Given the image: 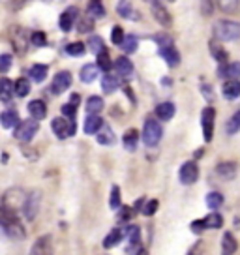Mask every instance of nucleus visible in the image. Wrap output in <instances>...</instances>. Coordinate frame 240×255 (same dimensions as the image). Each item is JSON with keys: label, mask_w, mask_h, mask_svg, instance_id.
<instances>
[{"label": "nucleus", "mask_w": 240, "mask_h": 255, "mask_svg": "<svg viewBox=\"0 0 240 255\" xmlns=\"http://www.w3.org/2000/svg\"><path fill=\"white\" fill-rule=\"evenodd\" d=\"M214 38L220 41H235L240 38V23L231 19H220L214 23Z\"/></svg>", "instance_id": "obj_1"}, {"label": "nucleus", "mask_w": 240, "mask_h": 255, "mask_svg": "<svg viewBox=\"0 0 240 255\" xmlns=\"http://www.w3.org/2000/svg\"><path fill=\"white\" fill-rule=\"evenodd\" d=\"M0 229H2L4 235H8L9 239H13V240H21V239H24V235H26L24 227L19 223V220H17L15 216L0 214Z\"/></svg>", "instance_id": "obj_2"}, {"label": "nucleus", "mask_w": 240, "mask_h": 255, "mask_svg": "<svg viewBox=\"0 0 240 255\" xmlns=\"http://www.w3.org/2000/svg\"><path fill=\"white\" fill-rule=\"evenodd\" d=\"M161 135H163V129H161L160 122L148 117L143 126V143L146 146H156L161 141Z\"/></svg>", "instance_id": "obj_3"}, {"label": "nucleus", "mask_w": 240, "mask_h": 255, "mask_svg": "<svg viewBox=\"0 0 240 255\" xmlns=\"http://www.w3.org/2000/svg\"><path fill=\"white\" fill-rule=\"evenodd\" d=\"M51 128H53V133L58 139H68V137L75 135V131H77L75 120H68V119H53Z\"/></svg>", "instance_id": "obj_4"}, {"label": "nucleus", "mask_w": 240, "mask_h": 255, "mask_svg": "<svg viewBox=\"0 0 240 255\" xmlns=\"http://www.w3.org/2000/svg\"><path fill=\"white\" fill-rule=\"evenodd\" d=\"M214 120H216L214 107H205L201 113V126H203V139L207 143H210L214 137Z\"/></svg>", "instance_id": "obj_5"}, {"label": "nucleus", "mask_w": 240, "mask_h": 255, "mask_svg": "<svg viewBox=\"0 0 240 255\" xmlns=\"http://www.w3.org/2000/svg\"><path fill=\"white\" fill-rule=\"evenodd\" d=\"M38 129H40V124L36 122V120L28 119V120H23V124H19L15 128V137L19 141H23V143H28V141H32V137L38 133Z\"/></svg>", "instance_id": "obj_6"}, {"label": "nucleus", "mask_w": 240, "mask_h": 255, "mask_svg": "<svg viewBox=\"0 0 240 255\" xmlns=\"http://www.w3.org/2000/svg\"><path fill=\"white\" fill-rule=\"evenodd\" d=\"M72 87V73L70 72H58L55 75V79L51 83V94H62L68 88Z\"/></svg>", "instance_id": "obj_7"}, {"label": "nucleus", "mask_w": 240, "mask_h": 255, "mask_svg": "<svg viewBox=\"0 0 240 255\" xmlns=\"http://www.w3.org/2000/svg\"><path fill=\"white\" fill-rule=\"evenodd\" d=\"M197 176H199V167L193 161H186L184 165L180 167V171H178V180L184 184V186L193 184L197 180Z\"/></svg>", "instance_id": "obj_8"}, {"label": "nucleus", "mask_w": 240, "mask_h": 255, "mask_svg": "<svg viewBox=\"0 0 240 255\" xmlns=\"http://www.w3.org/2000/svg\"><path fill=\"white\" fill-rule=\"evenodd\" d=\"M30 255H53V242H51V237L49 235H43L32 244V250H30Z\"/></svg>", "instance_id": "obj_9"}, {"label": "nucleus", "mask_w": 240, "mask_h": 255, "mask_svg": "<svg viewBox=\"0 0 240 255\" xmlns=\"http://www.w3.org/2000/svg\"><path fill=\"white\" fill-rule=\"evenodd\" d=\"M38 207H40V191H32L28 197H24L23 212L28 220H34V216L38 212Z\"/></svg>", "instance_id": "obj_10"}, {"label": "nucleus", "mask_w": 240, "mask_h": 255, "mask_svg": "<svg viewBox=\"0 0 240 255\" xmlns=\"http://www.w3.org/2000/svg\"><path fill=\"white\" fill-rule=\"evenodd\" d=\"M26 38H28L26 32H24L23 28H19V26H13L11 32H9V40H11L17 53H24V51H26V43H28Z\"/></svg>", "instance_id": "obj_11"}, {"label": "nucleus", "mask_w": 240, "mask_h": 255, "mask_svg": "<svg viewBox=\"0 0 240 255\" xmlns=\"http://www.w3.org/2000/svg\"><path fill=\"white\" fill-rule=\"evenodd\" d=\"M150 8H152L154 19H156L161 26L169 28V26H171V13L167 11V8H165L161 2H152V4H150Z\"/></svg>", "instance_id": "obj_12"}, {"label": "nucleus", "mask_w": 240, "mask_h": 255, "mask_svg": "<svg viewBox=\"0 0 240 255\" xmlns=\"http://www.w3.org/2000/svg\"><path fill=\"white\" fill-rule=\"evenodd\" d=\"M218 75L222 79L237 81V77H240V62H231V64H222L218 68Z\"/></svg>", "instance_id": "obj_13"}, {"label": "nucleus", "mask_w": 240, "mask_h": 255, "mask_svg": "<svg viewBox=\"0 0 240 255\" xmlns=\"http://www.w3.org/2000/svg\"><path fill=\"white\" fill-rule=\"evenodd\" d=\"M115 70H117V73H119L120 77L129 79L133 75V64H131V60H129L128 56H120V58H117V62H115Z\"/></svg>", "instance_id": "obj_14"}, {"label": "nucleus", "mask_w": 240, "mask_h": 255, "mask_svg": "<svg viewBox=\"0 0 240 255\" xmlns=\"http://www.w3.org/2000/svg\"><path fill=\"white\" fill-rule=\"evenodd\" d=\"M160 56L169 64V66H171V68H175V66L180 64V53L175 49V45H165V47H160Z\"/></svg>", "instance_id": "obj_15"}, {"label": "nucleus", "mask_w": 240, "mask_h": 255, "mask_svg": "<svg viewBox=\"0 0 240 255\" xmlns=\"http://www.w3.org/2000/svg\"><path fill=\"white\" fill-rule=\"evenodd\" d=\"M75 19H77V9H75V8H68L66 11H62V13H60V19H58L60 30H64V32L72 30Z\"/></svg>", "instance_id": "obj_16"}, {"label": "nucleus", "mask_w": 240, "mask_h": 255, "mask_svg": "<svg viewBox=\"0 0 240 255\" xmlns=\"http://www.w3.org/2000/svg\"><path fill=\"white\" fill-rule=\"evenodd\" d=\"M28 113H30L32 120L40 122L41 119H45V117H47V105L43 104L41 100H32V102L28 104Z\"/></svg>", "instance_id": "obj_17"}, {"label": "nucleus", "mask_w": 240, "mask_h": 255, "mask_svg": "<svg viewBox=\"0 0 240 255\" xmlns=\"http://www.w3.org/2000/svg\"><path fill=\"white\" fill-rule=\"evenodd\" d=\"M216 173L222 176L224 180H233V178L237 176V165H235L233 161H222V163H218Z\"/></svg>", "instance_id": "obj_18"}, {"label": "nucleus", "mask_w": 240, "mask_h": 255, "mask_svg": "<svg viewBox=\"0 0 240 255\" xmlns=\"http://www.w3.org/2000/svg\"><path fill=\"white\" fill-rule=\"evenodd\" d=\"M0 124H2L4 129H11V128L19 126V115H17V111L8 109V111L2 113V115H0Z\"/></svg>", "instance_id": "obj_19"}, {"label": "nucleus", "mask_w": 240, "mask_h": 255, "mask_svg": "<svg viewBox=\"0 0 240 255\" xmlns=\"http://www.w3.org/2000/svg\"><path fill=\"white\" fill-rule=\"evenodd\" d=\"M239 248V242L233 237V233H225L222 237V255H235Z\"/></svg>", "instance_id": "obj_20"}, {"label": "nucleus", "mask_w": 240, "mask_h": 255, "mask_svg": "<svg viewBox=\"0 0 240 255\" xmlns=\"http://www.w3.org/2000/svg\"><path fill=\"white\" fill-rule=\"evenodd\" d=\"M11 98H13V83L8 77H2L0 79V102L9 104Z\"/></svg>", "instance_id": "obj_21"}, {"label": "nucleus", "mask_w": 240, "mask_h": 255, "mask_svg": "<svg viewBox=\"0 0 240 255\" xmlns=\"http://www.w3.org/2000/svg\"><path fill=\"white\" fill-rule=\"evenodd\" d=\"M102 126H104V120L100 119L98 115H90V117L85 120V133L94 135V133H98V131L102 129Z\"/></svg>", "instance_id": "obj_22"}, {"label": "nucleus", "mask_w": 240, "mask_h": 255, "mask_svg": "<svg viewBox=\"0 0 240 255\" xmlns=\"http://www.w3.org/2000/svg\"><path fill=\"white\" fill-rule=\"evenodd\" d=\"M156 117L160 120H171L175 117V104H171V102H163L156 107Z\"/></svg>", "instance_id": "obj_23"}, {"label": "nucleus", "mask_w": 240, "mask_h": 255, "mask_svg": "<svg viewBox=\"0 0 240 255\" xmlns=\"http://www.w3.org/2000/svg\"><path fill=\"white\" fill-rule=\"evenodd\" d=\"M122 143H124V148L129 152H133L137 148V143H139V131L137 129H128L126 133H124V137H122Z\"/></svg>", "instance_id": "obj_24"}, {"label": "nucleus", "mask_w": 240, "mask_h": 255, "mask_svg": "<svg viewBox=\"0 0 240 255\" xmlns=\"http://www.w3.org/2000/svg\"><path fill=\"white\" fill-rule=\"evenodd\" d=\"M222 92L227 100H237L240 96V81H225Z\"/></svg>", "instance_id": "obj_25"}, {"label": "nucleus", "mask_w": 240, "mask_h": 255, "mask_svg": "<svg viewBox=\"0 0 240 255\" xmlns=\"http://www.w3.org/2000/svg\"><path fill=\"white\" fill-rule=\"evenodd\" d=\"M47 72H49V68L45 66V64H34L28 73H30V79L32 81H36V83H43L45 77H47Z\"/></svg>", "instance_id": "obj_26"}, {"label": "nucleus", "mask_w": 240, "mask_h": 255, "mask_svg": "<svg viewBox=\"0 0 240 255\" xmlns=\"http://www.w3.org/2000/svg\"><path fill=\"white\" fill-rule=\"evenodd\" d=\"M117 11H119L120 17H124V19H129V21H133V19H139L137 11L131 8V4H129V2H119V4H117Z\"/></svg>", "instance_id": "obj_27"}, {"label": "nucleus", "mask_w": 240, "mask_h": 255, "mask_svg": "<svg viewBox=\"0 0 240 255\" xmlns=\"http://www.w3.org/2000/svg\"><path fill=\"white\" fill-rule=\"evenodd\" d=\"M13 94H17L19 98H24V96L30 94V81L26 77H19L13 83Z\"/></svg>", "instance_id": "obj_28"}, {"label": "nucleus", "mask_w": 240, "mask_h": 255, "mask_svg": "<svg viewBox=\"0 0 240 255\" xmlns=\"http://www.w3.org/2000/svg\"><path fill=\"white\" fill-rule=\"evenodd\" d=\"M122 239H124V231L122 229H113L107 237L104 239V248H115L117 244H120L122 242Z\"/></svg>", "instance_id": "obj_29"}, {"label": "nucleus", "mask_w": 240, "mask_h": 255, "mask_svg": "<svg viewBox=\"0 0 240 255\" xmlns=\"http://www.w3.org/2000/svg\"><path fill=\"white\" fill-rule=\"evenodd\" d=\"M79 77H81L83 83H92V81H96V77H98L96 64H87V66H83Z\"/></svg>", "instance_id": "obj_30"}, {"label": "nucleus", "mask_w": 240, "mask_h": 255, "mask_svg": "<svg viewBox=\"0 0 240 255\" xmlns=\"http://www.w3.org/2000/svg\"><path fill=\"white\" fill-rule=\"evenodd\" d=\"M102 88H104L105 94H113L119 88V79L115 75H111V73H105L104 77H102Z\"/></svg>", "instance_id": "obj_31"}, {"label": "nucleus", "mask_w": 240, "mask_h": 255, "mask_svg": "<svg viewBox=\"0 0 240 255\" xmlns=\"http://www.w3.org/2000/svg\"><path fill=\"white\" fill-rule=\"evenodd\" d=\"M203 225H205V229H220L222 225H224V218L218 214V212H210L207 218H203Z\"/></svg>", "instance_id": "obj_32"}, {"label": "nucleus", "mask_w": 240, "mask_h": 255, "mask_svg": "<svg viewBox=\"0 0 240 255\" xmlns=\"http://www.w3.org/2000/svg\"><path fill=\"white\" fill-rule=\"evenodd\" d=\"M207 205L212 212H216L218 208H222V205H224V195L220 191H210L207 195Z\"/></svg>", "instance_id": "obj_33"}, {"label": "nucleus", "mask_w": 240, "mask_h": 255, "mask_svg": "<svg viewBox=\"0 0 240 255\" xmlns=\"http://www.w3.org/2000/svg\"><path fill=\"white\" fill-rule=\"evenodd\" d=\"M104 109V100L100 98V96H90L87 102V113L88 117L90 115H98V113Z\"/></svg>", "instance_id": "obj_34"}, {"label": "nucleus", "mask_w": 240, "mask_h": 255, "mask_svg": "<svg viewBox=\"0 0 240 255\" xmlns=\"http://www.w3.org/2000/svg\"><path fill=\"white\" fill-rule=\"evenodd\" d=\"M88 17L94 21V19H102L105 17V8L102 2H90L88 4Z\"/></svg>", "instance_id": "obj_35"}, {"label": "nucleus", "mask_w": 240, "mask_h": 255, "mask_svg": "<svg viewBox=\"0 0 240 255\" xmlns=\"http://www.w3.org/2000/svg\"><path fill=\"white\" fill-rule=\"evenodd\" d=\"M98 143L100 144H113L115 143V133L111 131V128L102 126V129L98 131Z\"/></svg>", "instance_id": "obj_36"}, {"label": "nucleus", "mask_w": 240, "mask_h": 255, "mask_svg": "<svg viewBox=\"0 0 240 255\" xmlns=\"http://www.w3.org/2000/svg\"><path fill=\"white\" fill-rule=\"evenodd\" d=\"M225 131H227L229 135H235V133H239L240 131V111H237L231 119L227 120V124H225Z\"/></svg>", "instance_id": "obj_37"}, {"label": "nucleus", "mask_w": 240, "mask_h": 255, "mask_svg": "<svg viewBox=\"0 0 240 255\" xmlns=\"http://www.w3.org/2000/svg\"><path fill=\"white\" fill-rule=\"evenodd\" d=\"M120 47H122V51H124V53H135L137 51V47H139V40H137L135 36H131V34H129V36H124V41H122V43H120Z\"/></svg>", "instance_id": "obj_38"}, {"label": "nucleus", "mask_w": 240, "mask_h": 255, "mask_svg": "<svg viewBox=\"0 0 240 255\" xmlns=\"http://www.w3.org/2000/svg\"><path fill=\"white\" fill-rule=\"evenodd\" d=\"M96 68L98 70H102V72H105V73H109V70L113 68V62H111V58H109V53H107V51H104V53H100V55H98Z\"/></svg>", "instance_id": "obj_39"}, {"label": "nucleus", "mask_w": 240, "mask_h": 255, "mask_svg": "<svg viewBox=\"0 0 240 255\" xmlns=\"http://www.w3.org/2000/svg\"><path fill=\"white\" fill-rule=\"evenodd\" d=\"M88 49H90L94 55H100V53H104V51H105L104 40H102L100 36H92V38L88 40Z\"/></svg>", "instance_id": "obj_40"}, {"label": "nucleus", "mask_w": 240, "mask_h": 255, "mask_svg": "<svg viewBox=\"0 0 240 255\" xmlns=\"http://www.w3.org/2000/svg\"><path fill=\"white\" fill-rule=\"evenodd\" d=\"M66 53L72 56H81L83 53H85V43H81V41L68 43V45H66Z\"/></svg>", "instance_id": "obj_41"}, {"label": "nucleus", "mask_w": 240, "mask_h": 255, "mask_svg": "<svg viewBox=\"0 0 240 255\" xmlns=\"http://www.w3.org/2000/svg\"><path fill=\"white\" fill-rule=\"evenodd\" d=\"M109 207L113 210H119L122 207V203H120V188L119 186H113L111 188V199H109Z\"/></svg>", "instance_id": "obj_42"}, {"label": "nucleus", "mask_w": 240, "mask_h": 255, "mask_svg": "<svg viewBox=\"0 0 240 255\" xmlns=\"http://www.w3.org/2000/svg\"><path fill=\"white\" fill-rule=\"evenodd\" d=\"M210 51H212V55L216 56L218 62H225V58H227V53H225V49H222L218 45L216 41H212L210 43Z\"/></svg>", "instance_id": "obj_43"}, {"label": "nucleus", "mask_w": 240, "mask_h": 255, "mask_svg": "<svg viewBox=\"0 0 240 255\" xmlns=\"http://www.w3.org/2000/svg\"><path fill=\"white\" fill-rule=\"evenodd\" d=\"M126 235H128V240L131 244H137L139 239H141V229L137 225H129L128 229H126Z\"/></svg>", "instance_id": "obj_44"}, {"label": "nucleus", "mask_w": 240, "mask_h": 255, "mask_svg": "<svg viewBox=\"0 0 240 255\" xmlns=\"http://www.w3.org/2000/svg\"><path fill=\"white\" fill-rule=\"evenodd\" d=\"M11 64H13V58H11V55H0V72L6 73L9 72V68H11Z\"/></svg>", "instance_id": "obj_45"}, {"label": "nucleus", "mask_w": 240, "mask_h": 255, "mask_svg": "<svg viewBox=\"0 0 240 255\" xmlns=\"http://www.w3.org/2000/svg\"><path fill=\"white\" fill-rule=\"evenodd\" d=\"M30 40L36 47H45L47 45V38H45V34L43 32H34L32 36H30Z\"/></svg>", "instance_id": "obj_46"}, {"label": "nucleus", "mask_w": 240, "mask_h": 255, "mask_svg": "<svg viewBox=\"0 0 240 255\" xmlns=\"http://www.w3.org/2000/svg\"><path fill=\"white\" fill-rule=\"evenodd\" d=\"M158 207H160V203L156 199H150L144 203V208H143V214L144 216H152L156 214V210H158Z\"/></svg>", "instance_id": "obj_47"}, {"label": "nucleus", "mask_w": 240, "mask_h": 255, "mask_svg": "<svg viewBox=\"0 0 240 255\" xmlns=\"http://www.w3.org/2000/svg\"><path fill=\"white\" fill-rule=\"evenodd\" d=\"M62 115H64L68 120H73L75 119V115H77V105H73V104L62 105Z\"/></svg>", "instance_id": "obj_48"}, {"label": "nucleus", "mask_w": 240, "mask_h": 255, "mask_svg": "<svg viewBox=\"0 0 240 255\" xmlns=\"http://www.w3.org/2000/svg\"><path fill=\"white\" fill-rule=\"evenodd\" d=\"M111 40H113V43H115V45H120V43L124 41V30H122L120 26H113Z\"/></svg>", "instance_id": "obj_49"}, {"label": "nucleus", "mask_w": 240, "mask_h": 255, "mask_svg": "<svg viewBox=\"0 0 240 255\" xmlns=\"http://www.w3.org/2000/svg\"><path fill=\"white\" fill-rule=\"evenodd\" d=\"M92 28H94V21L87 15L85 19H81V21H79V28H77V30H79L81 34H85V32L92 30Z\"/></svg>", "instance_id": "obj_50"}, {"label": "nucleus", "mask_w": 240, "mask_h": 255, "mask_svg": "<svg viewBox=\"0 0 240 255\" xmlns=\"http://www.w3.org/2000/svg\"><path fill=\"white\" fill-rule=\"evenodd\" d=\"M131 214H133V210L128 207H120V214H119V220L120 222H128L129 218H131Z\"/></svg>", "instance_id": "obj_51"}, {"label": "nucleus", "mask_w": 240, "mask_h": 255, "mask_svg": "<svg viewBox=\"0 0 240 255\" xmlns=\"http://www.w3.org/2000/svg\"><path fill=\"white\" fill-rule=\"evenodd\" d=\"M220 8L224 11H235L239 8V2H231V0H225V2H220Z\"/></svg>", "instance_id": "obj_52"}, {"label": "nucleus", "mask_w": 240, "mask_h": 255, "mask_svg": "<svg viewBox=\"0 0 240 255\" xmlns=\"http://www.w3.org/2000/svg\"><path fill=\"white\" fill-rule=\"evenodd\" d=\"M192 231L193 233H203L205 231V225H203V220H195V222H192Z\"/></svg>", "instance_id": "obj_53"}, {"label": "nucleus", "mask_w": 240, "mask_h": 255, "mask_svg": "<svg viewBox=\"0 0 240 255\" xmlns=\"http://www.w3.org/2000/svg\"><path fill=\"white\" fill-rule=\"evenodd\" d=\"M201 8H203V15H210V11H212V8H214V4H212V2H203Z\"/></svg>", "instance_id": "obj_54"}, {"label": "nucleus", "mask_w": 240, "mask_h": 255, "mask_svg": "<svg viewBox=\"0 0 240 255\" xmlns=\"http://www.w3.org/2000/svg\"><path fill=\"white\" fill-rule=\"evenodd\" d=\"M137 255H148V252H146V250H139V252H137Z\"/></svg>", "instance_id": "obj_55"}, {"label": "nucleus", "mask_w": 240, "mask_h": 255, "mask_svg": "<svg viewBox=\"0 0 240 255\" xmlns=\"http://www.w3.org/2000/svg\"><path fill=\"white\" fill-rule=\"evenodd\" d=\"M188 255H193V254H188Z\"/></svg>", "instance_id": "obj_56"}]
</instances>
